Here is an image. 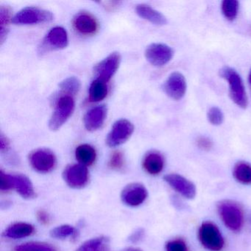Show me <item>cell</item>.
I'll list each match as a JSON object with an SVG mask.
<instances>
[{
	"instance_id": "cell-1",
	"label": "cell",
	"mask_w": 251,
	"mask_h": 251,
	"mask_svg": "<svg viewBox=\"0 0 251 251\" xmlns=\"http://www.w3.org/2000/svg\"><path fill=\"white\" fill-rule=\"evenodd\" d=\"M217 212L225 226L233 232L240 231L245 217L242 205L232 200H223L217 204Z\"/></svg>"
},
{
	"instance_id": "cell-2",
	"label": "cell",
	"mask_w": 251,
	"mask_h": 251,
	"mask_svg": "<svg viewBox=\"0 0 251 251\" xmlns=\"http://www.w3.org/2000/svg\"><path fill=\"white\" fill-rule=\"evenodd\" d=\"M220 74L221 77L228 83L229 94L232 101L237 106L246 108L248 105V99L241 76L234 69L227 67H223L220 70Z\"/></svg>"
},
{
	"instance_id": "cell-3",
	"label": "cell",
	"mask_w": 251,
	"mask_h": 251,
	"mask_svg": "<svg viewBox=\"0 0 251 251\" xmlns=\"http://www.w3.org/2000/svg\"><path fill=\"white\" fill-rule=\"evenodd\" d=\"M198 239L201 245L212 251H220L225 246V239L220 229L211 221H205L198 229Z\"/></svg>"
},
{
	"instance_id": "cell-4",
	"label": "cell",
	"mask_w": 251,
	"mask_h": 251,
	"mask_svg": "<svg viewBox=\"0 0 251 251\" xmlns=\"http://www.w3.org/2000/svg\"><path fill=\"white\" fill-rule=\"evenodd\" d=\"M75 105L73 97L61 95L57 100L53 114L50 120V129L55 131L61 128L74 112Z\"/></svg>"
},
{
	"instance_id": "cell-5",
	"label": "cell",
	"mask_w": 251,
	"mask_h": 251,
	"mask_svg": "<svg viewBox=\"0 0 251 251\" xmlns=\"http://www.w3.org/2000/svg\"><path fill=\"white\" fill-rule=\"evenodd\" d=\"M52 20L53 15L50 11L37 7H26L16 14L11 22L18 25H29L50 23Z\"/></svg>"
},
{
	"instance_id": "cell-6",
	"label": "cell",
	"mask_w": 251,
	"mask_h": 251,
	"mask_svg": "<svg viewBox=\"0 0 251 251\" xmlns=\"http://www.w3.org/2000/svg\"><path fill=\"white\" fill-rule=\"evenodd\" d=\"M29 161L33 170L39 173H48L55 169L57 158L50 150L46 148L36 150L29 155Z\"/></svg>"
},
{
	"instance_id": "cell-7",
	"label": "cell",
	"mask_w": 251,
	"mask_h": 251,
	"mask_svg": "<svg viewBox=\"0 0 251 251\" xmlns=\"http://www.w3.org/2000/svg\"><path fill=\"white\" fill-rule=\"evenodd\" d=\"M134 131V126L127 120H118L114 123L106 138V144L110 148H116L126 143Z\"/></svg>"
},
{
	"instance_id": "cell-8",
	"label": "cell",
	"mask_w": 251,
	"mask_h": 251,
	"mask_svg": "<svg viewBox=\"0 0 251 251\" xmlns=\"http://www.w3.org/2000/svg\"><path fill=\"white\" fill-rule=\"evenodd\" d=\"M63 178L70 187L81 189L89 182V170L83 164H71L64 169Z\"/></svg>"
},
{
	"instance_id": "cell-9",
	"label": "cell",
	"mask_w": 251,
	"mask_h": 251,
	"mask_svg": "<svg viewBox=\"0 0 251 251\" xmlns=\"http://www.w3.org/2000/svg\"><path fill=\"white\" fill-rule=\"evenodd\" d=\"M145 58L154 67H161L168 64L173 58L174 52L168 45L153 43L147 48Z\"/></svg>"
},
{
	"instance_id": "cell-10",
	"label": "cell",
	"mask_w": 251,
	"mask_h": 251,
	"mask_svg": "<svg viewBox=\"0 0 251 251\" xmlns=\"http://www.w3.org/2000/svg\"><path fill=\"white\" fill-rule=\"evenodd\" d=\"M121 62V55L119 52H114L98 63L95 67L96 79L108 83L114 75Z\"/></svg>"
},
{
	"instance_id": "cell-11",
	"label": "cell",
	"mask_w": 251,
	"mask_h": 251,
	"mask_svg": "<svg viewBox=\"0 0 251 251\" xmlns=\"http://www.w3.org/2000/svg\"><path fill=\"white\" fill-rule=\"evenodd\" d=\"M164 180L167 184L170 185V187L183 198L192 200L196 196V186L186 177L177 173H170L164 176Z\"/></svg>"
},
{
	"instance_id": "cell-12",
	"label": "cell",
	"mask_w": 251,
	"mask_h": 251,
	"mask_svg": "<svg viewBox=\"0 0 251 251\" xmlns=\"http://www.w3.org/2000/svg\"><path fill=\"white\" fill-rule=\"evenodd\" d=\"M186 88V78L183 75L178 72L170 74L164 84L166 95L174 100H180L184 97Z\"/></svg>"
},
{
	"instance_id": "cell-13",
	"label": "cell",
	"mask_w": 251,
	"mask_h": 251,
	"mask_svg": "<svg viewBox=\"0 0 251 251\" xmlns=\"http://www.w3.org/2000/svg\"><path fill=\"white\" fill-rule=\"evenodd\" d=\"M148 196L146 188L142 183H132L127 185L121 192V200L128 206L142 205Z\"/></svg>"
},
{
	"instance_id": "cell-14",
	"label": "cell",
	"mask_w": 251,
	"mask_h": 251,
	"mask_svg": "<svg viewBox=\"0 0 251 251\" xmlns=\"http://www.w3.org/2000/svg\"><path fill=\"white\" fill-rule=\"evenodd\" d=\"M69 39L67 30L62 27H55L50 30L42 43L43 51L62 50L68 46Z\"/></svg>"
},
{
	"instance_id": "cell-15",
	"label": "cell",
	"mask_w": 251,
	"mask_h": 251,
	"mask_svg": "<svg viewBox=\"0 0 251 251\" xmlns=\"http://www.w3.org/2000/svg\"><path fill=\"white\" fill-rule=\"evenodd\" d=\"M108 109L105 105H99L87 111L83 117L85 127L89 131H95L102 127L106 120Z\"/></svg>"
},
{
	"instance_id": "cell-16",
	"label": "cell",
	"mask_w": 251,
	"mask_h": 251,
	"mask_svg": "<svg viewBox=\"0 0 251 251\" xmlns=\"http://www.w3.org/2000/svg\"><path fill=\"white\" fill-rule=\"evenodd\" d=\"M75 29L80 34H95L98 30V23L92 14L87 12H80L77 14L73 20Z\"/></svg>"
},
{
	"instance_id": "cell-17",
	"label": "cell",
	"mask_w": 251,
	"mask_h": 251,
	"mask_svg": "<svg viewBox=\"0 0 251 251\" xmlns=\"http://www.w3.org/2000/svg\"><path fill=\"white\" fill-rule=\"evenodd\" d=\"M13 189L25 199H33L36 197V191L31 180L22 174H9Z\"/></svg>"
},
{
	"instance_id": "cell-18",
	"label": "cell",
	"mask_w": 251,
	"mask_h": 251,
	"mask_svg": "<svg viewBox=\"0 0 251 251\" xmlns=\"http://www.w3.org/2000/svg\"><path fill=\"white\" fill-rule=\"evenodd\" d=\"M164 158L160 152L151 151L147 153L142 161L144 170L151 176H157L164 170Z\"/></svg>"
},
{
	"instance_id": "cell-19",
	"label": "cell",
	"mask_w": 251,
	"mask_h": 251,
	"mask_svg": "<svg viewBox=\"0 0 251 251\" xmlns=\"http://www.w3.org/2000/svg\"><path fill=\"white\" fill-rule=\"evenodd\" d=\"M35 227L30 223L18 222L8 226L2 235L8 239H18L28 237L34 233Z\"/></svg>"
},
{
	"instance_id": "cell-20",
	"label": "cell",
	"mask_w": 251,
	"mask_h": 251,
	"mask_svg": "<svg viewBox=\"0 0 251 251\" xmlns=\"http://www.w3.org/2000/svg\"><path fill=\"white\" fill-rule=\"evenodd\" d=\"M136 12L141 18L155 25L162 26L167 25V20L165 16L146 4L138 5L136 7Z\"/></svg>"
},
{
	"instance_id": "cell-21",
	"label": "cell",
	"mask_w": 251,
	"mask_h": 251,
	"mask_svg": "<svg viewBox=\"0 0 251 251\" xmlns=\"http://www.w3.org/2000/svg\"><path fill=\"white\" fill-rule=\"evenodd\" d=\"M75 157L80 164L91 166L95 162L97 152L92 145L88 144L79 145L75 150Z\"/></svg>"
},
{
	"instance_id": "cell-22",
	"label": "cell",
	"mask_w": 251,
	"mask_h": 251,
	"mask_svg": "<svg viewBox=\"0 0 251 251\" xmlns=\"http://www.w3.org/2000/svg\"><path fill=\"white\" fill-rule=\"evenodd\" d=\"M235 180L242 185H251V164L246 161H239L233 169Z\"/></svg>"
},
{
	"instance_id": "cell-23",
	"label": "cell",
	"mask_w": 251,
	"mask_h": 251,
	"mask_svg": "<svg viewBox=\"0 0 251 251\" xmlns=\"http://www.w3.org/2000/svg\"><path fill=\"white\" fill-rule=\"evenodd\" d=\"M108 95L107 83L99 79H95L91 83L89 91V99L91 102H100Z\"/></svg>"
},
{
	"instance_id": "cell-24",
	"label": "cell",
	"mask_w": 251,
	"mask_h": 251,
	"mask_svg": "<svg viewBox=\"0 0 251 251\" xmlns=\"http://www.w3.org/2000/svg\"><path fill=\"white\" fill-rule=\"evenodd\" d=\"M109 239L105 236H99L86 241L75 251H107Z\"/></svg>"
},
{
	"instance_id": "cell-25",
	"label": "cell",
	"mask_w": 251,
	"mask_h": 251,
	"mask_svg": "<svg viewBox=\"0 0 251 251\" xmlns=\"http://www.w3.org/2000/svg\"><path fill=\"white\" fill-rule=\"evenodd\" d=\"M59 88L61 89V95L74 97L75 95H77L80 91V88H81V83L77 77H67L65 80L61 82Z\"/></svg>"
},
{
	"instance_id": "cell-26",
	"label": "cell",
	"mask_w": 251,
	"mask_h": 251,
	"mask_svg": "<svg viewBox=\"0 0 251 251\" xmlns=\"http://www.w3.org/2000/svg\"><path fill=\"white\" fill-rule=\"evenodd\" d=\"M14 251H58L51 244L43 242H30L17 245Z\"/></svg>"
},
{
	"instance_id": "cell-27",
	"label": "cell",
	"mask_w": 251,
	"mask_h": 251,
	"mask_svg": "<svg viewBox=\"0 0 251 251\" xmlns=\"http://www.w3.org/2000/svg\"><path fill=\"white\" fill-rule=\"evenodd\" d=\"M11 17V9L8 6L2 5L0 8V24H1V33H0V39L1 44H3L8 32V25L10 21H12Z\"/></svg>"
},
{
	"instance_id": "cell-28",
	"label": "cell",
	"mask_w": 251,
	"mask_h": 251,
	"mask_svg": "<svg viewBox=\"0 0 251 251\" xmlns=\"http://www.w3.org/2000/svg\"><path fill=\"white\" fill-rule=\"evenodd\" d=\"M239 2L236 0H225L222 3V12L229 21H233L237 17Z\"/></svg>"
},
{
	"instance_id": "cell-29",
	"label": "cell",
	"mask_w": 251,
	"mask_h": 251,
	"mask_svg": "<svg viewBox=\"0 0 251 251\" xmlns=\"http://www.w3.org/2000/svg\"><path fill=\"white\" fill-rule=\"evenodd\" d=\"M51 237L56 239H65L73 237L76 234V229L70 225H62L52 228L50 232Z\"/></svg>"
},
{
	"instance_id": "cell-30",
	"label": "cell",
	"mask_w": 251,
	"mask_h": 251,
	"mask_svg": "<svg viewBox=\"0 0 251 251\" xmlns=\"http://www.w3.org/2000/svg\"><path fill=\"white\" fill-rule=\"evenodd\" d=\"M207 118L213 126H220L223 123L224 115L222 110L218 107H211L207 113Z\"/></svg>"
},
{
	"instance_id": "cell-31",
	"label": "cell",
	"mask_w": 251,
	"mask_h": 251,
	"mask_svg": "<svg viewBox=\"0 0 251 251\" xmlns=\"http://www.w3.org/2000/svg\"><path fill=\"white\" fill-rule=\"evenodd\" d=\"M125 164L124 155L121 151H114L110 157L108 167L114 170L123 169Z\"/></svg>"
},
{
	"instance_id": "cell-32",
	"label": "cell",
	"mask_w": 251,
	"mask_h": 251,
	"mask_svg": "<svg viewBox=\"0 0 251 251\" xmlns=\"http://www.w3.org/2000/svg\"><path fill=\"white\" fill-rule=\"evenodd\" d=\"M166 251H189L186 242L182 239L168 241L165 245Z\"/></svg>"
},
{
	"instance_id": "cell-33",
	"label": "cell",
	"mask_w": 251,
	"mask_h": 251,
	"mask_svg": "<svg viewBox=\"0 0 251 251\" xmlns=\"http://www.w3.org/2000/svg\"><path fill=\"white\" fill-rule=\"evenodd\" d=\"M12 189L9 174H7L1 170L0 171V190L4 192V191H9Z\"/></svg>"
},
{
	"instance_id": "cell-34",
	"label": "cell",
	"mask_w": 251,
	"mask_h": 251,
	"mask_svg": "<svg viewBox=\"0 0 251 251\" xmlns=\"http://www.w3.org/2000/svg\"><path fill=\"white\" fill-rule=\"evenodd\" d=\"M197 146L204 151H209L212 149L213 142L206 136H200L196 140Z\"/></svg>"
},
{
	"instance_id": "cell-35",
	"label": "cell",
	"mask_w": 251,
	"mask_h": 251,
	"mask_svg": "<svg viewBox=\"0 0 251 251\" xmlns=\"http://www.w3.org/2000/svg\"><path fill=\"white\" fill-rule=\"evenodd\" d=\"M145 236V230L142 228H138L129 236L128 240L131 243H138L143 239Z\"/></svg>"
},
{
	"instance_id": "cell-36",
	"label": "cell",
	"mask_w": 251,
	"mask_h": 251,
	"mask_svg": "<svg viewBox=\"0 0 251 251\" xmlns=\"http://www.w3.org/2000/svg\"><path fill=\"white\" fill-rule=\"evenodd\" d=\"M36 217H37L39 223H42V225H48L50 222V217L49 214L44 210L38 211L36 213Z\"/></svg>"
},
{
	"instance_id": "cell-37",
	"label": "cell",
	"mask_w": 251,
	"mask_h": 251,
	"mask_svg": "<svg viewBox=\"0 0 251 251\" xmlns=\"http://www.w3.org/2000/svg\"><path fill=\"white\" fill-rule=\"evenodd\" d=\"M9 148V141L8 140L7 137H5L2 133H1V136H0V149H1V152L4 153V152H8Z\"/></svg>"
},
{
	"instance_id": "cell-38",
	"label": "cell",
	"mask_w": 251,
	"mask_h": 251,
	"mask_svg": "<svg viewBox=\"0 0 251 251\" xmlns=\"http://www.w3.org/2000/svg\"><path fill=\"white\" fill-rule=\"evenodd\" d=\"M100 4L103 5L105 7V9L107 10H114V8H117L121 2H115V1H112V2H100Z\"/></svg>"
},
{
	"instance_id": "cell-39",
	"label": "cell",
	"mask_w": 251,
	"mask_h": 251,
	"mask_svg": "<svg viewBox=\"0 0 251 251\" xmlns=\"http://www.w3.org/2000/svg\"><path fill=\"white\" fill-rule=\"evenodd\" d=\"M121 251H142V250H141L140 248H133V247H130V248H125V249L122 250Z\"/></svg>"
},
{
	"instance_id": "cell-40",
	"label": "cell",
	"mask_w": 251,
	"mask_h": 251,
	"mask_svg": "<svg viewBox=\"0 0 251 251\" xmlns=\"http://www.w3.org/2000/svg\"><path fill=\"white\" fill-rule=\"evenodd\" d=\"M248 80H249V83H250V85H251V72H250L249 77H248Z\"/></svg>"
}]
</instances>
